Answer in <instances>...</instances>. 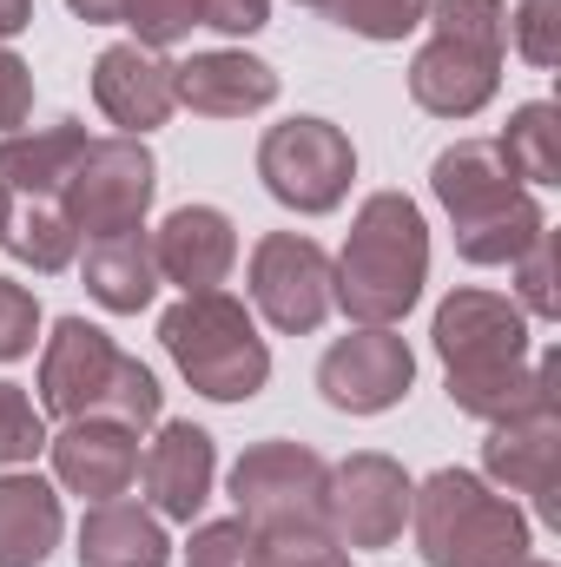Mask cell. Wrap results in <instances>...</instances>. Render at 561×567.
Masks as SVG:
<instances>
[{
	"mask_svg": "<svg viewBox=\"0 0 561 567\" xmlns=\"http://www.w3.org/2000/svg\"><path fill=\"white\" fill-rule=\"evenodd\" d=\"M436 357L449 363V403L482 423H516L536 410H555L561 363H529V317L522 303L496 290H456L436 310Z\"/></svg>",
	"mask_w": 561,
	"mask_h": 567,
	"instance_id": "1",
	"label": "cell"
},
{
	"mask_svg": "<svg viewBox=\"0 0 561 567\" xmlns=\"http://www.w3.org/2000/svg\"><path fill=\"white\" fill-rule=\"evenodd\" d=\"M429 278V225L404 192H370L350 238H344V258L330 265V297L344 303L350 323H370V330H397L410 317V303L422 297Z\"/></svg>",
	"mask_w": 561,
	"mask_h": 567,
	"instance_id": "2",
	"label": "cell"
},
{
	"mask_svg": "<svg viewBox=\"0 0 561 567\" xmlns=\"http://www.w3.org/2000/svg\"><path fill=\"white\" fill-rule=\"evenodd\" d=\"M429 185H436L442 212L456 218V251L469 265H516L549 231L536 192L509 172L496 140H456L449 152H436Z\"/></svg>",
	"mask_w": 561,
	"mask_h": 567,
	"instance_id": "3",
	"label": "cell"
},
{
	"mask_svg": "<svg viewBox=\"0 0 561 567\" xmlns=\"http://www.w3.org/2000/svg\"><path fill=\"white\" fill-rule=\"evenodd\" d=\"M40 403L60 423L106 416L126 429H152L159 423V377L140 357H126L100 323L60 317L47 337V357H40Z\"/></svg>",
	"mask_w": 561,
	"mask_h": 567,
	"instance_id": "4",
	"label": "cell"
},
{
	"mask_svg": "<svg viewBox=\"0 0 561 567\" xmlns=\"http://www.w3.org/2000/svg\"><path fill=\"white\" fill-rule=\"evenodd\" d=\"M410 522L429 567H516L529 561V522L516 495L489 488L469 468H436L410 488Z\"/></svg>",
	"mask_w": 561,
	"mask_h": 567,
	"instance_id": "5",
	"label": "cell"
},
{
	"mask_svg": "<svg viewBox=\"0 0 561 567\" xmlns=\"http://www.w3.org/2000/svg\"><path fill=\"white\" fill-rule=\"evenodd\" d=\"M159 337H165L178 377L212 403H252L272 377V350H265L252 310L225 290H192L185 303H172Z\"/></svg>",
	"mask_w": 561,
	"mask_h": 567,
	"instance_id": "6",
	"label": "cell"
},
{
	"mask_svg": "<svg viewBox=\"0 0 561 567\" xmlns=\"http://www.w3.org/2000/svg\"><path fill=\"white\" fill-rule=\"evenodd\" d=\"M152 192H159V165H152L145 140H86L67 192H60V212L80 238L145 231Z\"/></svg>",
	"mask_w": 561,
	"mask_h": 567,
	"instance_id": "7",
	"label": "cell"
},
{
	"mask_svg": "<svg viewBox=\"0 0 561 567\" xmlns=\"http://www.w3.org/2000/svg\"><path fill=\"white\" fill-rule=\"evenodd\" d=\"M258 178L278 205L324 218L344 205V192L357 178V152L344 140V126H330V120H284L258 140Z\"/></svg>",
	"mask_w": 561,
	"mask_h": 567,
	"instance_id": "8",
	"label": "cell"
},
{
	"mask_svg": "<svg viewBox=\"0 0 561 567\" xmlns=\"http://www.w3.org/2000/svg\"><path fill=\"white\" fill-rule=\"evenodd\" d=\"M324 488H330V462L304 442H258L232 468L238 522H252L258 535L324 528Z\"/></svg>",
	"mask_w": 561,
	"mask_h": 567,
	"instance_id": "9",
	"label": "cell"
},
{
	"mask_svg": "<svg viewBox=\"0 0 561 567\" xmlns=\"http://www.w3.org/2000/svg\"><path fill=\"white\" fill-rule=\"evenodd\" d=\"M252 303H258V317H265L272 330L310 337V330L337 310L324 245H317V238H297V231L258 238V251H252Z\"/></svg>",
	"mask_w": 561,
	"mask_h": 567,
	"instance_id": "10",
	"label": "cell"
},
{
	"mask_svg": "<svg viewBox=\"0 0 561 567\" xmlns=\"http://www.w3.org/2000/svg\"><path fill=\"white\" fill-rule=\"evenodd\" d=\"M410 377H417V357L397 330H370L357 323L350 337H337L317 363V390L330 410L344 416H384L390 403L410 396Z\"/></svg>",
	"mask_w": 561,
	"mask_h": 567,
	"instance_id": "11",
	"label": "cell"
},
{
	"mask_svg": "<svg viewBox=\"0 0 561 567\" xmlns=\"http://www.w3.org/2000/svg\"><path fill=\"white\" fill-rule=\"evenodd\" d=\"M410 522V475L390 455H350L330 468L324 488V528L357 555V548H390Z\"/></svg>",
	"mask_w": 561,
	"mask_h": 567,
	"instance_id": "12",
	"label": "cell"
},
{
	"mask_svg": "<svg viewBox=\"0 0 561 567\" xmlns=\"http://www.w3.org/2000/svg\"><path fill=\"white\" fill-rule=\"evenodd\" d=\"M482 468L502 495H529L542 522L561 515V416L555 410H536V416H516V423H489L482 442Z\"/></svg>",
	"mask_w": 561,
	"mask_h": 567,
	"instance_id": "13",
	"label": "cell"
},
{
	"mask_svg": "<svg viewBox=\"0 0 561 567\" xmlns=\"http://www.w3.org/2000/svg\"><path fill=\"white\" fill-rule=\"evenodd\" d=\"M93 100H100V113L120 126V140H145V133L165 126L172 106H178L172 66H165L152 47H140V40H120V47H106V53L93 60Z\"/></svg>",
	"mask_w": 561,
	"mask_h": 567,
	"instance_id": "14",
	"label": "cell"
},
{
	"mask_svg": "<svg viewBox=\"0 0 561 567\" xmlns=\"http://www.w3.org/2000/svg\"><path fill=\"white\" fill-rule=\"evenodd\" d=\"M152 265H159V284H178L185 297L218 290L238 265V231H232V218L218 205H178L152 231Z\"/></svg>",
	"mask_w": 561,
	"mask_h": 567,
	"instance_id": "15",
	"label": "cell"
},
{
	"mask_svg": "<svg viewBox=\"0 0 561 567\" xmlns=\"http://www.w3.org/2000/svg\"><path fill=\"white\" fill-rule=\"evenodd\" d=\"M47 449H53V475H60V488L86 495V502H113V495H126L133 475H140V429L106 423V416H80V423H67Z\"/></svg>",
	"mask_w": 561,
	"mask_h": 567,
	"instance_id": "16",
	"label": "cell"
},
{
	"mask_svg": "<svg viewBox=\"0 0 561 567\" xmlns=\"http://www.w3.org/2000/svg\"><path fill=\"white\" fill-rule=\"evenodd\" d=\"M212 475H218V449L198 423H159L152 449L140 455L145 502L165 522H192L212 502Z\"/></svg>",
	"mask_w": 561,
	"mask_h": 567,
	"instance_id": "17",
	"label": "cell"
},
{
	"mask_svg": "<svg viewBox=\"0 0 561 567\" xmlns=\"http://www.w3.org/2000/svg\"><path fill=\"white\" fill-rule=\"evenodd\" d=\"M502 86V53L462 47V40H429L410 60V100L436 120H476Z\"/></svg>",
	"mask_w": 561,
	"mask_h": 567,
	"instance_id": "18",
	"label": "cell"
},
{
	"mask_svg": "<svg viewBox=\"0 0 561 567\" xmlns=\"http://www.w3.org/2000/svg\"><path fill=\"white\" fill-rule=\"evenodd\" d=\"M172 93L205 120H245L278 100V73L252 53H192L185 66H172Z\"/></svg>",
	"mask_w": 561,
	"mask_h": 567,
	"instance_id": "19",
	"label": "cell"
},
{
	"mask_svg": "<svg viewBox=\"0 0 561 567\" xmlns=\"http://www.w3.org/2000/svg\"><path fill=\"white\" fill-rule=\"evenodd\" d=\"M80 152H86V126L80 120H53V126H33V133H0V185L27 192L33 205H47V198L67 192Z\"/></svg>",
	"mask_w": 561,
	"mask_h": 567,
	"instance_id": "20",
	"label": "cell"
},
{
	"mask_svg": "<svg viewBox=\"0 0 561 567\" xmlns=\"http://www.w3.org/2000/svg\"><path fill=\"white\" fill-rule=\"evenodd\" d=\"M172 561V542L159 528V515L113 495V502H93L86 522H80V567H165Z\"/></svg>",
	"mask_w": 561,
	"mask_h": 567,
	"instance_id": "21",
	"label": "cell"
},
{
	"mask_svg": "<svg viewBox=\"0 0 561 567\" xmlns=\"http://www.w3.org/2000/svg\"><path fill=\"white\" fill-rule=\"evenodd\" d=\"M60 495L27 468H0V567H40L60 548Z\"/></svg>",
	"mask_w": 561,
	"mask_h": 567,
	"instance_id": "22",
	"label": "cell"
},
{
	"mask_svg": "<svg viewBox=\"0 0 561 567\" xmlns=\"http://www.w3.org/2000/svg\"><path fill=\"white\" fill-rule=\"evenodd\" d=\"M86 297L113 317H133L159 297V265H152V238L145 231H113V238H86Z\"/></svg>",
	"mask_w": 561,
	"mask_h": 567,
	"instance_id": "23",
	"label": "cell"
},
{
	"mask_svg": "<svg viewBox=\"0 0 561 567\" xmlns=\"http://www.w3.org/2000/svg\"><path fill=\"white\" fill-rule=\"evenodd\" d=\"M496 145H502V158L522 185H555L561 178V113L549 100H529Z\"/></svg>",
	"mask_w": 561,
	"mask_h": 567,
	"instance_id": "24",
	"label": "cell"
},
{
	"mask_svg": "<svg viewBox=\"0 0 561 567\" xmlns=\"http://www.w3.org/2000/svg\"><path fill=\"white\" fill-rule=\"evenodd\" d=\"M20 265H33L40 278H53V271H67L73 265V251H80V231L67 225V212L60 205H27V212H13V225H7V238H0Z\"/></svg>",
	"mask_w": 561,
	"mask_h": 567,
	"instance_id": "25",
	"label": "cell"
},
{
	"mask_svg": "<svg viewBox=\"0 0 561 567\" xmlns=\"http://www.w3.org/2000/svg\"><path fill=\"white\" fill-rule=\"evenodd\" d=\"M442 40H462V47H482V53H502L509 47V7L502 0H429V13Z\"/></svg>",
	"mask_w": 561,
	"mask_h": 567,
	"instance_id": "26",
	"label": "cell"
},
{
	"mask_svg": "<svg viewBox=\"0 0 561 567\" xmlns=\"http://www.w3.org/2000/svg\"><path fill=\"white\" fill-rule=\"evenodd\" d=\"M324 13H330L337 27L364 33V40H404V33L422 27L429 0H324Z\"/></svg>",
	"mask_w": 561,
	"mask_h": 567,
	"instance_id": "27",
	"label": "cell"
},
{
	"mask_svg": "<svg viewBox=\"0 0 561 567\" xmlns=\"http://www.w3.org/2000/svg\"><path fill=\"white\" fill-rule=\"evenodd\" d=\"M185 567H265L258 555V528L252 522H205L192 528V548H185Z\"/></svg>",
	"mask_w": 561,
	"mask_h": 567,
	"instance_id": "28",
	"label": "cell"
},
{
	"mask_svg": "<svg viewBox=\"0 0 561 567\" xmlns=\"http://www.w3.org/2000/svg\"><path fill=\"white\" fill-rule=\"evenodd\" d=\"M205 13H198V0H126L120 7V27H133V40L140 47H178L192 27H198Z\"/></svg>",
	"mask_w": 561,
	"mask_h": 567,
	"instance_id": "29",
	"label": "cell"
},
{
	"mask_svg": "<svg viewBox=\"0 0 561 567\" xmlns=\"http://www.w3.org/2000/svg\"><path fill=\"white\" fill-rule=\"evenodd\" d=\"M47 449V423L20 383H0V468H27Z\"/></svg>",
	"mask_w": 561,
	"mask_h": 567,
	"instance_id": "30",
	"label": "cell"
},
{
	"mask_svg": "<svg viewBox=\"0 0 561 567\" xmlns=\"http://www.w3.org/2000/svg\"><path fill=\"white\" fill-rule=\"evenodd\" d=\"M265 567H350V548L330 528H284V535H258Z\"/></svg>",
	"mask_w": 561,
	"mask_h": 567,
	"instance_id": "31",
	"label": "cell"
},
{
	"mask_svg": "<svg viewBox=\"0 0 561 567\" xmlns=\"http://www.w3.org/2000/svg\"><path fill=\"white\" fill-rule=\"evenodd\" d=\"M509 33H516V53L529 66H555L561 60V0H522L516 20H509Z\"/></svg>",
	"mask_w": 561,
	"mask_h": 567,
	"instance_id": "32",
	"label": "cell"
},
{
	"mask_svg": "<svg viewBox=\"0 0 561 567\" xmlns=\"http://www.w3.org/2000/svg\"><path fill=\"white\" fill-rule=\"evenodd\" d=\"M516 290H522V310H536L542 323L555 317V231H542V238L516 258Z\"/></svg>",
	"mask_w": 561,
	"mask_h": 567,
	"instance_id": "33",
	"label": "cell"
},
{
	"mask_svg": "<svg viewBox=\"0 0 561 567\" xmlns=\"http://www.w3.org/2000/svg\"><path fill=\"white\" fill-rule=\"evenodd\" d=\"M33 330H40V303H33V290L13 284V278H0V363L27 357V350H33Z\"/></svg>",
	"mask_w": 561,
	"mask_h": 567,
	"instance_id": "34",
	"label": "cell"
},
{
	"mask_svg": "<svg viewBox=\"0 0 561 567\" xmlns=\"http://www.w3.org/2000/svg\"><path fill=\"white\" fill-rule=\"evenodd\" d=\"M27 113H33V73H27L20 53L0 47V133H20Z\"/></svg>",
	"mask_w": 561,
	"mask_h": 567,
	"instance_id": "35",
	"label": "cell"
},
{
	"mask_svg": "<svg viewBox=\"0 0 561 567\" xmlns=\"http://www.w3.org/2000/svg\"><path fill=\"white\" fill-rule=\"evenodd\" d=\"M198 27H218V33H258L272 20V0H198Z\"/></svg>",
	"mask_w": 561,
	"mask_h": 567,
	"instance_id": "36",
	"label": "cell"
},
{
	"mask_svg": "<svg viewBox=\"0 0 561 567\" xmlns=\"http://www.w3.org/2000/svg\"><path fill=\"white\" fill-rule=\"evenodd\" d=\"M67 7H73L86 27H120V7H126V0H67Z\"/></svg>",
	"mask_w": 561,
	"mask_h": 567,
	"instance_id": "37",
	"label": "cell"
},
{
	"mask_svg": "<svg viewBox=\"0 0 561 567\" xmlns=\"http://www.w3.org/2000/svg\"><path fill=\"white\" fill-rule=\"evenodd\" d=\"M20 27H33V0H0V40H13Z\"/></svg>",
	"mask_w": 561,
	"mask_h": 567,
	"instance_id": "38",
	"label": "cell"
},
{
	"mask_svg": "<svg viewBox=\"0 0 561 567\" xmlns=\"http://www.w3.org/2000/svg\"><path fill=\"white\" fill-rule=\"evenodd\" d=\"M7 225H13V192L0 185V238H7Z\"/></svg>",
	"mask_w": 561,
	"mask_h": 567,
	"instance_id": "39",
	"label": "cell"
},
{
	"mask_svg": "<svg viewBox=\"0 0 561 567\" xmlns=\"http://www.w3.org/2000/svg\"><path fill=\"white\" fill-rule=\"evenodd\" d=\"M516 567H549V561H516Z\"/></svg>",
	"mask_w": 561,
	"mask_h": 567,
	"instance_id": "40",
	"label": "cell"
},
{
	"mask_svg": "<svg viewBox=\"0 0 561 567\" xmlns=\"http://www.w3.org/2000/svg\"><path fill=\"white\" fill-rule=\"evenodd\" d=\"M297 7H324V0H297Z\"/></svg>",
	"mask_w": 561,
	"mask_h": 567,
	"instance_id": "41",
	"label": "cell"
}]
</instances>
